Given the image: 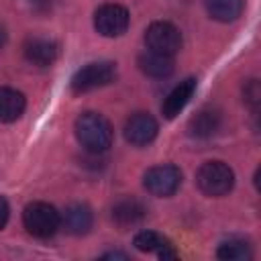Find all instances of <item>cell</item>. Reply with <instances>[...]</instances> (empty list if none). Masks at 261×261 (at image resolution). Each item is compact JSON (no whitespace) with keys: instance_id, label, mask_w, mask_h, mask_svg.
Segmentation results:
<instances>
[{"instance_id":"obj_1","label":"cell","mask_w":261,"mask_h":261,"mask_svg":"<svg viewBox=\"0 0 261 261\" xmlns=\"http://www.w3.org/2000/svg\"><path fill=\"white\" fill-rule=\"evenodd\" d=\"M73 130H75L77 143L92 155H100V153L108 151V147L112 145V139H114L112 124L108 122V118H104L98 112L80 114L75 118Z\"/></svg>"},{"instance_id":"obj_2","label":"cell","mask_w":261,"mask_h":261,"mask_svg":"<svg viewBox=\"0 0 261 261\" xmlns=\"http://www.w3.org/2000/svg\"><path fill=\"white\" fill-rule=\"evenodd\" d=\"M22 224L29 234L49 239L61 228V214L47 202H31L22 210Z\"/></svg>"},{"instance_id":"obj_3","label":"cell","mask_w":261,"mask_h":261,"mask_svg":"<svg viewBox=\"0 0 261 261\" xmlns=\"http://www.w3.org/2000/svg\"><path fill=\"white\" fill-rule=\"evenodd\" d=\"M196 184L204 196L220 198L232 190L234 171L222 161H206L196 173Z\"/></svg>"},{"instance_id":"obj_4","label":"cell","mask_w":261,"mask_h":261,"mask_svg":"<svg viewBox=\"0 0 261 261\" xmlns=\"http://www.w3.org/2000/svg\"><path fill=\"white\" fill-rule=\"evenodd\" d=\"M116 80V63L114 61H92L80 67L71 75V90L75 94H86L108 86Z\"/></svg>"},{"instance_id":"obj_5","label":"cell","mask_w":261,"mask_h":261,"mask_svg":"<svg viewBox=\"0 0 261 261\" xmlns=\"http://www.w3.org/2000/svg\"><path fill=\"white\" fill-rule=\"evenodd\" d=\"M145 45L151 51L173 57L181 49V33L175 24L167 20H155L145 31Z\"/></svg>"},{"instance_id":"obj_6","label":"cell","mask_w":261,"mask_h":261,"mask_svg":"<svg viewBox=\"0 0 261 261\" xmlns=\"http://www.w3.org/2000/svg\"><path fill=\"white\" fill-rule=\"evenodd\" d=\"M143 186L157 198H169L181 186V171L175 165H155L143 175Z\"/></svg>"},{"instance_id":"obj_7","label":"cell","mask_w":261,"mask_h":261,"mask_svg":"<svg viewBox=\"0 0 261 261\" xmlns=\"http://www.w3.org/2000/svg\"><path fill=\"white\" fill-rule=\"evenodd\" d=\"M130 24V14L120 4H102L94 12V29L102 37H120Z\"/></svg>"},{"instance_id":"obj_8","label":"cell","mask_w":261,"mask_h":261,"mask_svg":"<svg viewBox=\"0 0 261 261\" xmlns=\"http://www.w3.org/2000/svg\"><path fill=\"white\" fill-rule=\"evenodd\" d=\"M157 130H159V124L149 112H135L124 122V139L137 147L149 145L157 137Z\"/></svg>"},{"instance_id":"obj_9","label":"cell","mask_w":261,"mask_h":261,"mask_svg":"<svg viewBox=\"0 0 261 261\" xmlns=\"http://www.w3.org/2000/svg\"><path fill=\"white\" fill-rule=\"evenodd\" d=\"M24 59L37 67H49L59 57V45L47 37H31L22 47Z\"/></svg>"},{"instance_id":"obj_10","label":"cell","mask_w":261,"mask_h":261,"mask_svg":"<svg viewBox=\"0 0 261 261\" xmlns=\"http://www.w3.org/2000/svg\"><path fill=\"white\" fill-rule=\"evenodd\" d=\"M194 92H196V80H194V77H186L184 82H179V84L165 96V100H163V104H161L163 116H165L167 120L175 118V116L186 108V104L192 100Z\"/></svg>"},{"instance_id":"obj_11","label":"cell","mask_w":261,"mask_h":261,"mask_svg":"<svg viewBox=\"0 0 261 261\" xmlns=\"http://www.w3.org/2000/svg\"><path fill=\"white\" fill-rule=\"evenodd\" d=\"M133 245L143 251V253H155L159 259H175L177 257V251L173 249V245L159 232L155 230H141L135 234L133 239Z\"/></svg>"},{"instance_id":"obj_12","label":"cell","mask_w":261,"mask_h":261,"mask_svg":"<svg viewBox=\"0 0 261 261\" xmlns=\"http://www.w3.org/2000/svg\"><path fill=\"white\" fill-rule=\"evenodd\" d=\"M220 124H222V116L216 108H202L190 118L188 133L194 139H210L218 133Z\"/></svg>"},{"instance_id":"obj_13","label":"cell","mask_w":261,"mask_h":261,"mask_svg":"<svg viewBox=\"0 0 261 261\" xmlns=\"http://www.w3.org/2000/svg\"><path fill=\"white\" fill-rule=\"evenodd\" d=\"M92 222H94V214L86 204H71L61 214V226L75 237L86 234L92 228Z\"/></svg>"},{"instance_id":"obj_14","label":"cell","mask_w":261,"mask_h":261,"mask_svg":"<svg viewBox=\"0 0 261 261\" xmlns=\"http://www.w3.org/2000/svg\"><path fill=\"white\" fill-rule=\"evenodd\" d=\"M139 67L149 77H169L175 69L171 55H163V53H157L151 49H147L139 55Z\"/></svg>"},{"instance_id":"obj_15","label":"cell","mask_w":261,"mask_h":261,"mask_svg":"<svg viewBox=\"0 0 261 261\" xmlns=\"http://www.w3.org/2000/svg\"><path fill=\"white\" fill-rule=\"evenodd\" d=\"M145 214L147 208L137 198H122L112 206V220L122 228L139 224L145 218Z\"/></svg>"},{"instance_id":"obj_16","label":"cell","mask_w":261,"mask_h":261,"mask_svg":"<svg viewBox=\"0 0 261 261\" xmlns=\"http://www.w3.org/2000/svg\"><path fill=\"white\" fill-rule=\"evenodd\" d=\"M27 98L14 88H0V122H14L22 116Z\"/></svg>"},{"instance_id":"obj_17","label":"cell","mask_w":261,"mask_h":261,"mask_svg":"<svg viewBox=\"0 0 261 261\" xmlns=\"http://www.w3.org/2000/svg\"><path fill=\"white\" fill-rule=\"evenodd\" d=\"M206 12L218 22H232L241 16L245 0H204Z\"/></svg>"},{"instance_id":"obj_18","label":"cell","mask_w":261,"mask_h":261,"mask_svg":"<svg viewBox=\"0 0 261 261\" xmlns=\"http://www.w3.org/2000/svg\"><path fill=\"white\" fill-rule=\"evenodd\" d=\"M216 257L224 259V261H245V259L253 257V251L245 239H228V241L220 243Z\"/></svg>"},{"instance_id":"obj_19","label":"cell","mask_w":261,"mask_h":261,"mask_svg":"<svg viewBox=\"0 0 261 261\" xmlns=\"http://www.w3.org/2000/svg\"><path fill=\"white\" fill-rule=\"evenodd\" d=\"M243 100H245V104H247L253 112H257L259 102H261V86H259L257 80H249V82L243 86Z\"/></svg>"},{"instance_id":"obj_20","label":"cell","mask_w":261,"mask_h":261,"mask_svg":"<svg viewBox=\"0 0 261 261\" xmlns=\"http://www.w3.org/2000/svg\"><path fill=\"white\" fill-rule=\"evenodd\" d=\"M27 2L35 12H49L53 6V0H27Z\"/></svg>"},{"instance_id":"obj_21","label":"cell","mask_w":261,"mask_h":261,"mask_svg":"<svg viewBox=\"0 0 261 261\" xmlns=\"http://www.w3.org/2000/svg\"><path fill=\"white\" fill-rule=\"evenodd\" d=\"M8 216H10V206H8V200H6L4 196H0V230L6 226Z\"/></svg>"},{"instance_id":"obj_22","label":"cell","mask_w":261,"mask_h":261,"mask_svg":"<svg viewBox=\"0 0 261 261\" xmlns=\"http://www.w3.org/2000/svg\"><path fill=\"white\" fill-rule=\"evenodd\" d=\"M102 259H128V255L122 251H110V253H104Z\"/></svg>"},{"instance_id":"obj_23","label":"cell","mask_w":261,"mask_h":261,"mask_svg":"<svg viewBox=\"0 0 261 261\" xmlns=\"http://www.w3.org/2000/svg\"><path fill=\"white\" fill-rule=\"evenodd\" d=\"M6 39H8V33H6V27L0 22V49L6 45Z\"/></svg>"}]
</instances>
